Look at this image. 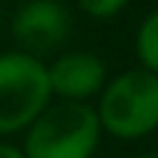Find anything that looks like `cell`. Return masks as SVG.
<instances>
[{
  "mask_svg": "<svg viewBox=\"0 0 158 158\" xmlns=\"http://www.w3.org/2000/svg\"><path fill=\"white\" fill-rule=\"evenodd\" d=\"M103 125L92 103L53 100L22 133L25 158H94Z\"/></svg>",
  "mask_w": 158,
  "mask_h": 158,
  "instance_id": "obj_1",
  "label": "cell"
},
{
  "mask_svg": "<svg viewBox=\"0 0 158 158\" xmlns=\"http://www.w3.org/2000/svg\"><path fill=\"white\" fill-rule=\"evenodd\" d=\"M97 117L103 133L133 142L158 131V75L133 67L108 78L97 97Z\"/></svg>",
  "mask_w": 158,
  "mask_h": 158,
  "instance_id": "obj_2",
  "label": "cell"
},
{
  "mask_svg": "<svg viewBox=\"0 0 158 158\" xmlns=\"http://www.w3.org/2000/svg\"><path fill=\"white\" fill-rule=\"evenodd\" d=\"M50 103L47 64L17 47L0 53V139L25 133Z\"/></svg>",
  "mask_w": 158,
  "mask_h": 158,
  "instance_id": "obj_3",
  "label": "cell"
},
{
  "mask_svg": "<svg viewBox=\"0 0 158 158\" xmlns=\"http://www.w3.org/2000/svg\"><path fill=\"white\" fill-rule=\"evenodd\" d=\"M72 33V14L61 0H28L11 17V39L28 56H47L58 50Z\"/></svg>",
  "mask_w": 158,
  "mask_h": 158,
  "instance_id": "obj_4",
  "label": "cell"
},
{
  "mask_svg": "<svg viewBox=\"0 0 158 158\" xmlns=\"http://www.w3.org/2000/svg\"><path fill=\"white\" fill-rule=\"evenodd\" d=\"M53 100H69V103H89L100 97V92L108 83V67L97 53L89 50H69L61 53L47 64Z\"/></svg>",
  "mask_w": 158,
  "mask_h": 158,
  "instance_id": "obj_5",
  "label": "cell"
},
{
  "mask_svg": "<svg viewBox=\"0 0 158 158\" xmlns=\"http://www.w3.org/2000/svg\"><path fill=\"white\" fill-rule=\"evenodd\" d=\"M136 58L139 67L158 75V8H153L136 31Z\"/></svg>",
  "mask_w": 158,
  "mask_h": 158,
  "instance_id": "obj_6",
  "label": "cell"
},
{
  "mask_svg": "<svg viewBox=\"0 0 158 158\" xmlns=\"http://www.w3.org/2000/svg\"><path fill=\"white\" fill-rule=\"evenodd\" d=\"M131 0H75V6L92 19H114L128 8Z\"/></svg>",
  "mask_w": 158,
  "mask_h": 158,
  "instance_id": "obj_7",
  "label": "cell"
},
{
  "mask_svg": "<svg viewBox=\"0 0 158 158\" xmlns=\"http://www.w3.org/2000/svg\"><path fill=\"white\" fill-rule=\"evenodd\" d=\"M0 158H25V153H22V147H17V144L0 139Z\"/></svg>",
  "mask_w": 158,
  "mask_h": 158,
  "instance_id": "obj_8",
  "label": "cell"
},
{
  "mask_svg": "<svg viewBox=\"0 0 158 158\" xmlns=\"http://www.w3.org/2000/svg\"><path fill=\"white\" fill-rule=\"evenodd\" d=\"M136 158H158V150H147V153H142V156H136Z\"/></svg>",
  "mask_w": 158,
  "mask_h": 158,
  "instance_id": "obj_9",
  "label": "cell"
}]
</instances>
